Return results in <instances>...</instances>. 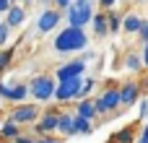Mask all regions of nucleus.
<instances>
[{
  "instance_id": "nucleus-16",
  "label": "nucleus",
  "mask_w": 148,
  "mask_h": 143,
  "mask_svg": "<svg viewBox=\"0 0 148 143\" xmlns=\"http://www.w3.org/2000/svg\"><path fill=\"white\" fill-rule=\"evenodd\" d=\"M26 99H29V86H26V83H18V81H16V83L10 86V91L5 94V102H8V104H21V102H26Z\"/></svg>"
},
{
  "instance_id": "nucleus-12",
  "label": "nucleus",
  "mask_w": 148,
  "mask_h": 143,
  "mask_svg": "<svg viewBox=\"0 0 148 143\" xmlns=\"http://www.w3.org/2000/svg\"><path fill=\"white\" fill-rule=\"evenodd\" d=\"M60 138H73L75 135V128H73V112H57V130H55Z\"/></svg>"
},
{
  "instance_id": "nucleus-4",
  "label": "nucleus",
  "mask_w": 148,
  "mask_h": 143,
  "mask_svg": "<svg viewBox=\"0 0 148 143\" xmlns=\"http://www.w3.org/2000/svg\"><path fill=\"white\" fill-rule=\"evenodd\" d=\"M94 107H96V117H112V115L120 109V89H117V83L107 86V89L94 99Z\"/></svg>"
},
{
  "instance_id": "nucleus-7",
  "label": "nucleus",
  "mask_w": 148,
  "mask_h": 143,
  "mask_svg": "<svg viewBox=\"0 0 148 143\" xmlns=\"http://www.w3.org/2000/svg\"><path fill=\"white\" fill-rule=\"evenodd\" d=\"M75 76H86V60L83 57H73V60L57 65V70L52 73L55 81H68V78H75Z\"/></svg>"
},
{
  "instance_id": "nucleus-24",
  "label": "nucleus",
  "mask_w": 148,
  "mask_h": 143,
  "mask_svg": "<svg viewBox=\"0 0 148 143\" xmlns=\"http://www.w3.org/2000/svg\"><path fill=\"white\" fill-rule=\"evenodd\" d=\"M138 39H140V44L148 42V18H143V23H140V29H138Z\"/></svg>"
},
{
  "instance_id": "nucleus-34",
  "label": "nucleus",
  "mask_w": 148,
  "mask_h": 143,
  "mask_svg": "<svg viewBox=\"0 0 148 143\" xmlns=\"http://www.w3.org/2000/svg\"><path fill=\"white\" fill-rule=\"evenodd\" d=\"M140 83H143V86H140V91H146V94H148V78H146V81H140Z\"/></svg>"
},
{
  "instance_id": "nucleus-17",
  "label": "nucleus",
  "mask_w": 148,
  "mask_h": 143,
  "mask_svg": "<svg viewBox=\"0 0 148 143\" xmlns=\"http://www.w3.org/2000/svg\"><path fill=\"white\" fill-rule=\"evenodd\" d=\"M18 135H21V125H16L13 120L3 117V122H0V138H5V141H13V138H18Z\"/></svg>"
},
{
  "instance_id": "nucleus-3",
  "label": "nucleus",
  "mask_w": 148,
  "mask_h": 143,
  "mask_svg": "<svg viewBox=\"0 0 148 143\" xmlns=\"http://www.w3.org/2000/svg\"><path fill=\"white\" fill-rule=\"evenodd\" d=\"M55 78H52V73H42V76H34L26 86H29V96L34 99V102H39V104H47V102H52V96H55Z\"/></svg>"
},
{
  "instance_id": "nucleus-15",
  "label": "nucleus",
  "mask_w": 148,
  "mask_h": 143,
  "mask_svg": "<svg viewBox=\"0 0 148 143\" xmlns=\"http://www.w3.org/2000/svg\"><path fill=\"white\" fill-rule=\"evenodd\" d=\"M91 31H94V36H107L109 34V29H107V10H94V16H91Z\"/></svg>"
},
{
  "instance_id": "nucleus-10",
  "label": "nucleus",
  "mask_w": 148,
  "mask_h": 143,
  "mask_svg": "<svg viewBox=\"0 0 148 143\" xmlns=\"http://www.w3.org/2000/svg\"><path fill=\"white\" fill-rule=\"evenodd\" d=\"M117 89H120V107H133L138 96L143 94L140 81H125V83H117Z\"/></svg>"
},
{
  "instance_id": "nucleus-13",
  "label": "nucleus",
  "mask_w": 148,
  "mask_h": 143,
  "mask_svg": "<svg viewBox=\"0 0 148 143\" xmlns=\"http://www.w3.org/2000/svg\"><path fill=\"white\" fill-rule=\"evenodd\" d=\"M135 138H138V125H122L120 130H114L109 138H107V143H135Z\"/></svg>"
},
{
  "instance_id": "nucleus-20",
  "label": "nucleus",
  "mask_w": 148,
  "mask_h": 143,
  "mask_svg": "<svg viewBox=\"0 0 148 143\" xmlns=\"http://www.w3.org/2000/svg\"><path fill=\"white\" fill-rule=\"evenodd\" d=\"M107 29H109V34H117V31H122V16L112 8V10H107Z\"/></svg>"
},
{
  "instance_id": "nucleus-9",
  "label": "nucleus",
  "mask_w": 148,
  "mask_h": 143,
  "mask_svg": "<svg viewBox=\"0 0 148 143\" xmlns=\"http://www.w3.org/2000/svg\"><path fill=\"white\" fill-rule=\"evenodd\" d=\"M60 21H62V10H57V8H44L42 16L36 18V31H39V34H49V31H55V29L60 26Z\"/></svg>"
},
{
  "instance_id": "nucleus-35",
  "label": "nucleus",
  "mask_w": 148,
  "mask_h": 143,
  "mask_svg": "<svg viewBox=\"0 0 148 143\" xmlns=\"http://www.w3.org/2000/svg\"><path fill=\"white\" fill-rule=\"evenodd\" d=\"M138 3H148V0H138Z\"/></svg>"
},
{
  "instance_id": "nucleus-28",
  "label": "nucleus",
  "mask_w": 148,
  "mask_h": 143,
  "mask_svg": "<svg viewBox=\"0 0 148 143\" xmlns=\"http://www.w3.org/2000/svg\"><path fill=\"white\" fill-rule=\"evenodd\" d=\"M96 3H99V8H101V10H112V8L117 5V0H96Z\"/></svg>"
},
{
  "instance_id": "nucleus-27",
  "label": "nucleus",
  "mask_w": 148,
  "mask_h": 143,
  "mask_svg": "<svg viewBox=\"0 0 148 143\" xmlns=\"http://www.w3.org/2000/svg\"><path fill=\"white\" fill-rule=\"evenodd\" d=\"M8 143H36V138H34V135H26V133H21L18 138H13V141H8Z\"/></svg>"
},
{
  "instance_id": "nucleus-23",
  "label": "nucleus",
  "mask_w": 148,
  "mask_h": 143,
  "mask_svg": "<svg viewBox=\"0 0 148 143\" xmlns=\"http://www.w3.org/2000/svg\"><path fill=\"white\" fill-rule=\"evenodd\" d=\"M10 60H13V52H10V50H0V76L8 70Z\"/></svg>"
},
{
  "instance_id": "nucleus-11",
  "label": "nucleus",
  "mask_w": 148,
  "mask_h": 143,
  "mask_svg": "<svg viewBox=\"0 0 148 143\" xmlns=\"http://www.w3.org/2000/svg\"><path fill=\"white\" fill-rule=\"evenodd\" d=\"M73 115L75 117H83V120H96V107H94V96H88V99H78V102H73Z\"/></svg>"
},
{
  "instance_id": "nucleus-29",
  "label": "nucleus",
  "mask_w": 148,
  "mask_h": 143,
  "mask_svg": "<svg viewBox=\"0 0 148 143\" xmlns=\"http://www.w3.org/2000/svg\"><path fill=\"white\" fill-rule=\"evenodd\" d=\"M135 143H148V120H146V125H143V130H140V135L135 138Z\"/></svg>"
},
{
  "instance_id": "nucleus-37",
  "label": "nucleus",
  "mask_w": 148,
  "mask_h": 143,
  "mask_svg": "<svg viewBox=\"0 0 148 143\" xmlns=\"http://www.w3.org/2000/svg\"><path fill=\"white\" fill-rule=\"evenodd\" d=\"M146 96H148V94H146Z\"/></svg>"
},
{
  "instance_id": "nucleus-8",
  "label": "nucleus",
  "mask_w": 148,
  "mask_h": 143,
  "mask_svg": "<svg viewBox=\"0 0 148 143\" xmlns=\"http://www.w3.org/2000/svg\"><path fill=\"white\" fill-rule=\"evenodd\" d=\"M57 112L60 109H44L36 117V122H34V138H39V135H55V130H57Z\"/></svg>"
},
{
  "instance_id": "nucleus-26",
  "label": "nucleus",
  "mask_w": 148,
  "mask_h": 143,
  "mask_svg": "<svg viewBox=\"0 0 148 143\" xmlns=\"http://www.w3.org/2000/svg\"><path fill=\"white\" fill-rule=\"evenodd\" d=\"M36 143H62V138L60 135H39Z\"/></svg>"
},
{
  "instance_id": "nucleus-5",
  "label": "nucleus",
  "mask_w": 148,
  "mask_h": 143,
  "mask_svg": "<svg viewBox=\"0 0 148 143\" xmlns=\"http://www.w3.org/2000/svg\"><path fill=\"white\" fill-rule=\"evenodd\" d=\"M83 78H86V76H75V78H68V81H57V83H55V96H52V99L60 102V104L78 102V94H81Z\"/></svg>"
},
{
  "instance_id": "nucleus-19",
  "label": "nucleus",
  "mask_w": 148,
  "mask_h": 143,
  "mask_svg": "<svg viewBox=\"0 0 148 143\" xmlns=\"http://www.w3.org/2000/svg\"><path fill=\"white\" fill-rule=\"evenodd\" d=\"M122 65H125V70L133 73V76L143 73V63H140V55H138V52H127L125 60H122Z\"/></svg>"
},
{
  "instance_id": "nucleus-36",
  "label": "nucleus",
  "mask_w": 148,
  "mask_h": 143,
  "mask_svg": "<svg viewBox=\"0 0 148 143\" xmlns=\"http://www.w3.org/2000/svg\"><path fill=\"white\" fill-rule=\"evenodd\" d=\"M0 122H3V115H0Z\"/></svg>"
},
{
  "instance_id": "nucleus-25",
  "label": "nucleus",
  "mask_w": 148,
  "mask_h": 143,
  "mask_svg": "<svg viewBox=\"0 0 148 143\" xmlns=\"http://www.w3.org/2000/svg\"><path fill=\"white\" fill-rule=\"evenodd\" d=\"M8 36H10V29L5 26V21H0V47L8 44Z\"/></svg>"
},
{
  "instance_id": "nucleus-6",
  "label": "nucleus",
  "mask_w": 148,
  "mask_h": 143,
  "mask_svg": "<svg viewBox=\"0 0 148 143\" xmlns=\"http://www.w3.org/2000/svg\"><path fill=\"white\" fill-rule=\"evenodd\" d=\"M42 115V109H39V104H13L10 109H8V120H13L16 125H34L36 122V117Z\"/></svg>"
},
{
  "instance_id": "nucleus-14",
  "label": "nucleus",
  "mask_w": 148,
  "mask_h": 143,
  "mask_svg": "<svg viewBox=\"0 0 148 143\" xmlns=\"http://www.w3.org/2000/svg\"><path fill=\"white\" fill-rule=\"evenodd\" d=\"M23 21H26V8H23V5H18V3H13V5L5 10V26L13 31V29H18Z\"/></svg>"
},
{
  "instance_id": "nucleus-22",
  "label": "nucleus",
  "mask_w": 148,
  "mask_h": 143,
  "mask_svg": "<svg viewBox=\"0 0 148 143\" xmlns=\"http://www.w3.org/2000/svg\"><path fill=\"white\" fill-rule=\"evenodd\" d=\"M138 120L143 122V120H148V96H138Z\"/></svg>"
},
{
  "instance_id": "nucleus-31",
  "label": "nucleus",
  "mask_w": 148,
  "mask_h": 143,
  "mask_svg": "<svg viewBox=\"0 0 148 143\" xmlns=\"http://www.w3.org/2000/svg\"><path fill=\"white\" fill-rule=\"evenodd\" d=\"M52 3H55V8H57V10H65V8L70 5V0H52Z\"/></svg>"
},
{
  "instance_id": "nucleus-21",
  "label": "nucleus",
  "mask_w": 148,
  "mask_h": 143,
  "mask_svg": "<svg viewBox=\"0 0 148 143\" xmlns=\"http://www.w3.org/2000/svg\"><path fill=\"white\" fill-rule=\"evenodd\" d=\"M73 128H75V135H91L94 133V122L83 120V117H75V115H73Z\"/></svg>"
},
{
  "instance_id": "nucleus-18",
  "label": "nucleus",
  "mask_w": 148,
  "mask_h": 143,
  "mask_svg": "<svg viewBox=\"0 0 148 143\" xmlns=\"http://www.w3.org/2000/svg\"><path fill=\"white\" fill-rule=\"evenodd\" d=\"M140 23H143V18H140L138 13H125V16H122V31H125V34H138Z\"/></svg>"
},
{
  "instance_id": "nucleus-33",
  "label": "nucleus",
  "mask_w": 148,
  "mask_h": 143,
  "mask_svg": "<svg viewBox=\"0 0 148 143\" xmlns=\"http://www.w3.org/2000/svg\"><path fill=\"white\" fill-rule=\"evenodd\" d=\"M21 5H23V8H26V10H29V8H31V5H34V0H21Z\"/></svg>"
},
{
  "instance_id": "nucleus-30",
  "label": "nucleus",
  "mask_w": 148,
  "mask_h": 143,
  "mask_svg": "<svg viewBox=\"0 0 148 143\" xmlns=\"http://www.w3.org/2000/svg\"><path fill=\"white\" fill-rule=\"evenodd\" d=\"M140 63H143V70H148V42L143 44V52H140Z\"/></svg>"
},
{
  "instance_id": "nucleus-32",
  "label": "nucleus",
  "mask_w": 148,
  "mask_h": 143,
  "mask_svg": "<svg viewBox=\"0 0 148 143\" xmlns=\"http://www.w3.org/2000/svg\"><path fill=\"white\" fill-rule=\"evenodd\" d=\"M13 3H16V0H0V13H5V10H8Z\"/></svg>"
},
{
  "instance_id": "nucleus-1",
  "label": "nucleus",
  "mask_w": 148,
  "mask_h": 143,
  "mask_svg": "<svg viewBox=\"0 0 148 143\" xmlns=\"http://www.w3.org/2000/svg\"><path fill=\"white\" fill-rule=\"evenodd\" d=\"M86 47H88V34L86 29H75V26H65L52 39V50L57 55H75V52H83Z\"/></svg>"
},
{
  "instance_id": "nucleus-2",
  "label": "nucleus",
  "mask_w": 148,
  "mask_h": 143,
  "mask_svg": "<svg viewBox=\"0 0 148 143\" xmlns=\"http://www.w3.org/2000/svg\"><path fill=\"white\" fill-rule=\"evenodd\" d=\"M91 16H94V0H70V5L65 8V21L68 26L75 29H86L91 23Z\"/></svg>"
}]
</instances>
